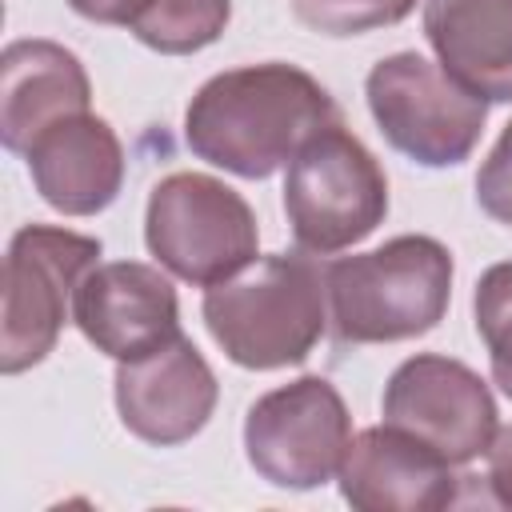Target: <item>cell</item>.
Here are the masks:
<instances>
[{"label": "cell", "instance_id": "obj_1", "mask_svg": "<svg viewBox=\"0 0 512 512\" xmlns=\"http://www.w3.org/2000/svg\"><path fill=\"white\" fill-rule=\"evenodd\" d=\"M328 124H336L328 88L296 64L268 60L200 84L184 112V140L212 168L264 180Z\"/></svg>", "mask_w": 512, "mask_h": 512}, {"label": "cell", "instance_id": "obj_2", "mask_svg": "<svg viewBox=\"0 0 512 512\" xmlns=\"http://www.w3.org/2000/svg\"><path fill=\"white\" fill-rule=\"evenodd\" d=\"M328 320L344 344H396L432 332L452 300V252L432 236H396L324 268Z\"/></svg>", "mask_w": 512, "mask_h": 512}, {"label": "cell", "instance_id": "obj_3", "mask_svg": "<svg viewBox=\"0 0 512 512\" xmlns=\"http://www.w3.org/2000/svg\"><path fill=\"white\" fill-rule=\"evenodd\" d=\"M200 312L232 364L252 372L304 364L328 324L324 268L308 256H264L252 272L212 284Z\"/></svg>", "mask_w": 512, "mask_h": 512}, {"label": "cell", "instance_id": "obj_4", "mask_svg": "<svg viewBox=\"0 0 512 512\" xmlns=\"http://www.w3.org/2000/svg\"><path fill=\"white\" fill-rule=\"evenodd\" d=\"M284 216L300 252H344L372 236L388 216V176L336 120L288 160Z\"/></svg>", "mask_w": 512, "mask_h": 512}, {"label": "cell", "instance_id": "obj_5", "mask_svg": "<svg viewBox=\"0 0 512 512\" xmlns=\"http://www.w3.org/2000/svg\"><path fill=\"white\" fill-rule=\"evenodd\" d=\"M144 244L172 276L212 288L256 264L260 228L248 200L208 172L164 176L144 212Z\"/></svg>", "mask_w": 512, "mask_h": 512}, {"label": "cell", "instance_id": "obj_6", "mask_svg": "<svg viewBox=\"0 0 512 512\" xmlns=\"http://www.w3.org/2000/svg\"><path fill=\"white\" fill-rule=\"evenodd\" d=\"M364 96L384 140L424 168L464 164L488 120V100L420 52H392L376 60L364 80Z\"/></svg>", "mask_w": 512, "mask_h": 512}, {"label": "cell", "instance_id": "obj_7", "mask_svg": "<svg viewBox=\"0 0 512 512\" xmlns=\"http://www.w3.org/2000/svg\"><path fill=\"white\" fill-rule=\"evenodd\" d=\"M100 264V240L52 228L24 224L4 256L0 288V372L16 376L40 364L68 320V300L80 280Z\"/></svg>", "mask_w": 512, "mask_h": 512}, {"label": "cell", "instance_id": "obj_8", "mask_svg": "<svg viewBox=\"0 0 512 512\" xmlns=\"http://www.w3.org/2000/svg\"><path fill=\"white\" fill-rule=\"evenodd\" d=\"M352 420L324 376H300L264 392L244 420V456L276 488L308 492L340 476Z\"/></svg>", "mask_w": 512, "mask_h": 512}, {"label": "cell", "instance_id": "obj_9", "mask_svg": "<svg viewBox=\"0 0 512 512\" xmlns=\"http://www.w3.org/2000/svg\"><path fill=\"white\" fill-rule=\"evenodd\" d=\"M380 416L436 448L448 464H472L496 436V400L488 384L468 364L436 352L408 356L388 376Z\"/></svg>", "mask_w": 512, "mask_h": 512}, {"label": "cell", "instance_id": "obj_10", "mask_svg": "<svg viewBox=\"0 0 512 512\" xmlns=\"http://www.w3.org/2000/svg\"><path fill=\"white\" fill-rule=\"evenodd\" d=\"M72 320L84 340L116 364L140 360L180 336L172 280L160 268L136 260L96 264L72 296Z\"/></svg>", "mask_w": 512, "mask_h": 512}, {"label": "cell", "instance_id": "obj_11", "mask_svg": "<svg viewBox=\"0 0 512 512\" xmlns=\"http://www.w3.org/2000/svg\"><path fill=\"white\" fill-rule=\"evenodd\" d=\"M220 384L200 348L180 332L172 344L116 368L120 424L156 448L192 440L216 412Z\"/></svg>", "mask_w": 512, "mask_h": 512}, {"label": "cell", "instance_id": "obj_12", "mask_svg": "<svg viewBox=\"0 0 512 512\" xmlns=\"http://www.w3.org/2000/svg\"><path fill=\"white\" fill-rule=\"evenodd\" d=\"M452 468L456 464H448L424 440L380 424L348 440L340 496L360 512H432L460 500V480Z\"/></svg>", "mask_w": 512, "mask_h": 512}, {"label": "cell", "instance_id": "obj_13", "mask_svg": "<svg viewBox=\"0 0 512 512\" xmlns=\"http://www.w3.org/2000/svg\"><path fill=\"white\" fill-rule=\"evenodd\" d=\"M28 156V172L44 204L64 216L104 212L124 184V148L108 120L76 112L44 128Z\"/></svg>", "mask_w": 512, "mask_h": 512}, {"label": "cell", "instance_id": "obj_14", "mask_svg": "<svg viewBox=\"0 0 512 512\" xmlns=\"http://www.w3.org/2000/svg\"><path fill=\"white\" fill-rule=\"evenodd\" d=\"M92 84L76 52L56 40H12L0 56V140L28 152L32 140L64 116L88 112Z\"/></svg>", "mask_w": 512, "mask_h": 512}, {"label": "cell", "instance_id": "obj_15", "mask_svg": "<svg viewBox=\"0 0 512 512\" xmlns=\"http://www.w3.org/2000/svg\"><path fill=\"white\" fill-rule=\"evenodd\" d=\"M424 36L452 80L492 104L512 100V0H428Z\"/></svg>", "mask_w": 512, "mask_h": 512}, {"label": "cell", "instance_id": "obj_16", "mask_svg": "<svg viewBox=\"0 0 512 512\" xmlns=\"http://www.w3.org/2000/svg\"><path fill=\"white\" fill-rule=\"evenodd\" d=\"M228 16L232 0H152L128 32L160 56H188L216 44Z\"/></svg>", "mask_w": 512, "mask_h": 512}, {"label": "cell", "instance_id": "obj_17", "mask_svg": "<svg viewBox=\"0 0 512 512\" xmlns=\"http://www.w3.org/2000/svg\"><path fill=\"white\" fill-rule=\"evenodd\" d=\"M472 312H476V332L488 348L492 380L512 400V260L492 264L476 280Z\"/></svg>", "mask_w": 512, "mask_h": 512}, {"label": "cell", "instance_id": "obj_18", "mask_svg": "<svg viewBox=\"0 0 512 512\" xmlns=\"http://www.w3.org/2000/svg\"><path fill=\"white\" fill-rule=\"evenodd\" d=\"M292 16L320 36H360L400 24L416 0H288Z\"/></svg>", "mask_w": 512, "mask_h": 512}, {"label": "cell", "instance_id": "obj_19", "mask_svg": "<svg viewBox=\"0 0 512 512\" xmlns=\"http://www.w3.org/2000/svg\"><path fill=\"white\" fill-rule=\"evenodd\" d=\"M476 204L496 220L512 228V120L504 124L500 140L484 156L476 172Z\"/></svg>", "mask_w": 512, "mask_h": 512}, {"label": "cell", "instance_id": "obj_20", "mask_svg": "<svg viewBox=\"0 0 512 512\" xmlns=\"http://www.w3.org/2000/svg\"><path fill=\"white\" fill-rule=\"evenodd\" d=\"M484 456H488V484H492L496 504L512 508V424L492 436Z\"/></svg>", "mask_w": 512, "mask_h": 512}, {"label": "cell", "instance_id": "obj_21", "mask_svg": "<svg viewBox=\"0 0 512 512\" xmlns=\"http://www.w3.org/2000/svg\"><path fill=\"white\" fill-rule=\"evenodd\" d=\"M152 0H68V8L84 20H96V24H120V28H132V20L148 8Z\"/></svg>", "mask_w": 512, "mask_h": 512}]
</instances>
